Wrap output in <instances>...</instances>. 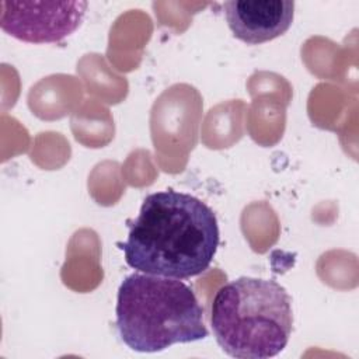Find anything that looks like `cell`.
<instances>
[{"label":"cell","instance_id":"cell-1","mask_svg":"<svg viewBox=\"0 0 359 359\" xmlns=\"http://www.w3.org/2000/svg\"><path fill=\"white\" fill-rule=\"evenodd\" d=\"M118 243L125 262L143 273L188 279L205 272L219 247L215 212L199 198L165 189L147 195Z\"/></svg>","mask_w":359,"mask_h":359},{"label":"cell","instance_id":"cell-2","mask_svg":"<svg viewBox=\"0 0 359 359\" xmlns=\"http://www.w3.org/2000/svg\"><path fill=\"white\" fill-rule=\"evenodd\" d=\"M115 314L123 344L142 353L161 352L209 334L194 290L177 278L128 275L118 289Z\"/></svg>","mask_w":359,"mask_h":359},{"label":"cell","instance_id":"cell-4","mask_svg":"<svg viewBox=\"0 0 359 359\" xmlns=\"http://www.w3.org/2000/svg\"><path fill=\"white\" fill-rule=\"evenodd\" d=\"M87 1H0V25L13 38L53 43L72 35L83 22Z\"/></svg>","mask_w":359,"mask_h":359},{"label":"cell","instance_id":"cell-5","mask_svg":"<svg viewBox=\"0 0 359 359\" xmlns=\"http://www.w3.org/2000/svg\"><path fill=\"white\" fill-rule=\"evenodd\" d=\"M223 13L233 35L250 45H258L283 35L294 18L292 0H231L223 3Z\"/></svg>","mask_w":359,"mask_h":359},{"label":"cell","instance_id":"cell-3","mask_svg":"<svg viewBox=\"0 0 359 359\" xmlns=\"http://www.w3.org/2000/svg\"><path fill=\"white\" fill-rule=\"evenodd\" d=\"M210 324L216 342L229 356L273 358L286 348L292 334V299L276 280L240 276L216 292Z\"/></svg>","mask_w":359,"mask_h":359}]
</instances>
